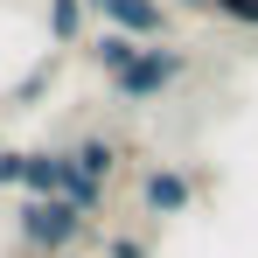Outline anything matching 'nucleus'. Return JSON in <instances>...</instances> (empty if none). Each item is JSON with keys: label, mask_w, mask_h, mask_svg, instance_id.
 <instances>
[{"label": "nucleus", "mask_w": 258, "mask_h": 258, "mask_svg": "<svg viewBox=\"0 0 258 258\" xmlns=\"http://www.w3.org/2000/svg\"><path fill=\"white\" fill-rule=\"evenodd\" d=\"M84 230H91V216L77 210L70 196H21V210H14V237H21V251H42V258L77 251Z\"/></svg>", "instance_id": "nucleus-1"}, {"label": "nucleus", "mask_w": 258, "mask_h": 258, "mask_svg": "<svg viewBox=\"0 0 258 258\" xmlns=\"http://www.w3.org/2000/svg\"><path fill=\"white\" fill-rule=\"evenodd\" d=\"M181 77H188V49H174V42H140V56H133L119 77H105V84H112L119 105H161Z\"/></svg>", "instance_id": "nucleus-2"}, {"label": "nucleus", "mask_w": 258, "mask_h": 258, "mask_svg": "<svg viewBox=\"0 0 258 258\" xmlns=\"http://www.w3.org/2000/svg\"><path fill=\"white\" fill-rule=\"evenodd\" d=\"M119 35H133V42H174V7L168 0H91Z\"/></svg>", "instance_id": "nucleus-3"}, {"label": "nucleus", "mask_w": 258, "mask_h": 258, "mask_svg": "<svg viewBox=\"0 0 258 258\" xmlns=\"http://www.w3.org/2000/svg\"><path fill=\"white\" fill-rule=\"evenodd\" d=\"M188 203H196V181L181 168H147L140 174V210L147 216H181Z\"/></svg>", "instance_id": "nucleus-4"}, {"label": "nucleus", "mask_w": 258, "mask_h": 258, "mask_svg": "<svg viewBox=\"0 0 258 258\" xmlns=\"http://www.w3.org/2000/svg\"><path fill=\"white\" fill-rule=\"evenodd\" d=\"M70 188V147H28L21 196H63Z\"/></svg>", "instance_id": "nucleus-5"}, {"label": "nucleus", "mask_w": 258, "mask_h": 258, "mask_svg": "<svg viewBox=\"0 0 258 258\" xmlns=\"http://www.w3.org/2000/svg\"><path fill=\"white\" fill-rule=\"evenodd\" d=\"M70 161H77V168H84L91 181H105V188H112V174L126 168V147H119L112 133H77V147H70Z\"/></svg>", "instance_id": "nucleus-6"}, {"label": "nucleus", "mask_w": 258, "mask_h": 258, "mask_svg": "<svg viewBox=\"0 0 258 258\" xmlns=\"http://www.w3.org/2000/svg\"><path fill=\"white\" fill-rule=\"evenodd\" d=\"M84 14H91V0H49V42L84 49Z\"/></svg>", "instance_id": "nucleus-7"}, {"label": "nucleus", "mask_w": 258, "mask_h": 258, "mask_svg": "<svg viewBox=\"0 0 258 258\" xmlns=\"http://www.w3.org/2000/svg\"><path fill=\"white\" fill-rule=\"evenodd\" d=\"M84 49H91V63H98L105 77H119L133 56H140V42H133V35H119V28H105V35H98V42H84Z\"/></svg>", "instance_id": "nucleus-8"}, {"label": "nucleus", "mask_w": 258, "mask_h": 258, "mask_svg": "<svg viewBox=\"0 0 258 258\" xmlns=\"http://www.w3.org/2000/svg\"><path fill=\"white\" fill-rule=\"evenodd\" d=\"M49 84H56V56H42V63H35L21 84L7 91V105H21V112H28V105H42V98H49Z\"/></svg>", "instance_id": "nucleus-9"}, {"label": "nucleus", "mask_w": 258, "mask_h": 258, "mask_svg": "<svg viewBox=\"0 0 258 258\" xmlns=\"http://www.w3.org/2000/svg\"><path fill=\"white\" fill-rule=\"evenodd\" d=\"M210 14H216V21H230V28H258V0H216Z\"/></svg>", "instance_id": "nucleus-10"}, {"label": "nucleus", "mask_w": 258, "mask_h": 258, "mask_svg": "<svg viewBox=\"0 0 258 258\" xmlns=\"http://www.w3.org/2000/svg\"><path fill=\"white\" fill-rule=\"evenodd\" d=\"M21 168H28V154H14V147H0V188H21Z\"/></svg>", "instance_id": "nucleus-11"}, {"label": "nucleus", "mask_w": 258, "mask_h": 258, "mask_svg": "<svg viewBox=\"0 0 258 258\" xmlns=\"http://www.w3.org/2000/svg\"><path fill=\"white\" fill-rule=\"evenodd\" d=\"M105 258H154V251H147V244H140V237H126V230H119V237H112V244H105Z\"/></svg>", "instance_id": "nucleus-12"}, {"label": "nucleus", "mask_w": 258, "mask_h": 258, "mask_svg": "<svg viewBox=\"0 0 258 258\" xmlns=\"http://www.w3.org/2000/svg\"><path fill=\"white\" fill-rule=\"evenodd\" d=\"M168 7H188V14H210L216 0H168Z\"/></svg>", "instance_id": "nucleus-13"}, {"label": "nucleus", "mask_w": 258, "mask_h": 258, "mask_svg": "<svg viewBox=\"0 0 258 258\" xmlns=\"http://www.w3.org/2000/svg\"><path fill=\"white\" fill-rule=\"evenodd\" d=\"M63 258H77V251H63Z\"/></svg>", "instance_id": "nucleus-14"}, {"label": "nucleus", "mask_w": 258, "mask_h": 258, "mask_svg": "<svg viewBox=\"0 0 258 258\" xmlns=\"http://www.w3.org/2000/svg\"><path fill=\"white\" fill-rule=\"evenodd\" d=\"M0 147H7V140H0Z\"/></svg>", "instance_id": "nucleus-15"}]
</instances>
